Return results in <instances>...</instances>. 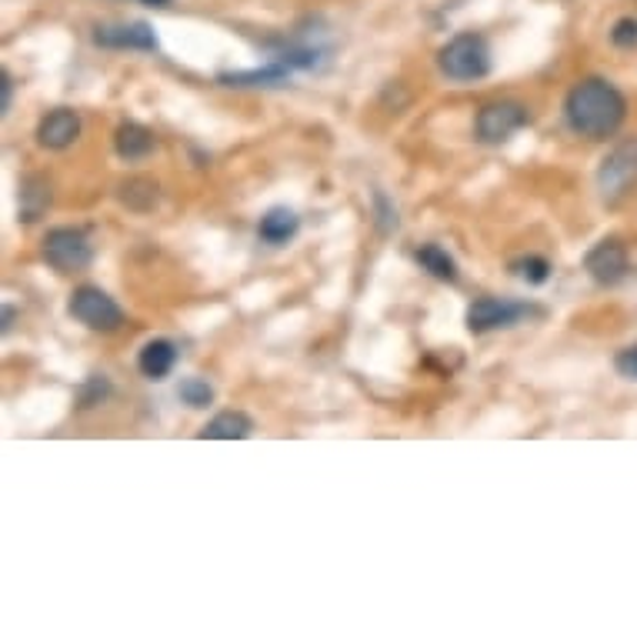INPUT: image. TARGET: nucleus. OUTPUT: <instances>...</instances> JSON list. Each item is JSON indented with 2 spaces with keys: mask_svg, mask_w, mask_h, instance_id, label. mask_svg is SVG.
<instances>
[{
  "mask_svg": "<svg viewBox=\"0 0 637 637\" xmlns=\"http://www.w3.org/2000/svg\"><path fill=\"white\" fill-rule=\"evenodd\" d=\"M254 421L244 411H221L217 417L208 421V427L201 431L204 440H244L251 437Z\"/></svg>",
  "mask_w": 637,
  "mask_h": 637,
  "instance_id": "13",
  "label": "nucleus"
},
{
  "mask_svg": "<svg viewBox=\"0 0 637 637\" xmlns=\"http://www.w3.org/2000/svg\"><path fill=\"white\" fill-rule=\"evenodd\" d=\"M178 397H181L188 407L201 411V407H208V404L214 401V387H211L208 381H201V378H184L181 387H178Z\"/></svg>",
  "mask_w": 637,
  "mask_h": 637,
  "instance_id": "18",
  "label": "nucleus"
},
{
  "mask_svg": "<svg viewBox=\"0 0 637 637\" xmlns=\"http://www.w3.org/2000/svg\"><path fill=\"white\" fill-rule=\"evenodd\" d=\"M11 321H14V310H11V307H4V331L11 328Z\"/></svg>",
  "mask_w": 637,
  "mask_h": 637,
  "instance_id": "24",
  "label": "nucleus"
},
{
  "mask_svg": "<svg viewBox=\"0 0 637 637\" xmlns=\"http://www.w3.org/2000/svg\"><path fill=\"white\" fill-rule=\"evenodd\" d=\"M614 368H617V374H620V378H627V381H637V344L624 348V351L614 358Z\"/></svg>",
  "mask_w": 637,
  "mask_h": 637,
  "instance_id": "21",
  "label": "nucleus"
},
{
  "mask_svg": "<svg viewBox=\"0 0 637 637\" xmlns=\"http://www.w3.org/2000/svg\"><path fill=\"white\" fill-rule=\"evenodd\" d=\"M81 137V117L67 107L51 110L38 127V144L47 150H67Z\"/></svg>",
  "mask_w": 637,
  "mask_h": 637,
  "instance_id": "10",
  "label": "nucleus"
},
{
  "mask_svg": "<svg viewBox=\"0 0 637 637\" xmlns=\"http://www.w3.org/2000/svg\"><path fill=\"white\" fill-rule=\"evenodd\" d=\"M437 64L450 81H481L491 74V47L481 34H457L440 47Z\"/></svg>",
  "mask_w": 637,
  "mask_h": 637,
  "instance_id": "2",
  "label": "nucleus"
},
{
  "mask_svg": "<svg viewBox=\"0 0 637 637\" xmlns=\"http://www.w3.org/2000/svg\"><path fill=\"white\" fill-rule=\"evenodd\" d=\"M94 44L97 47H110V51H157V34L147 21H134V24H104L94 31Z\"/></svg>",
  "mask_w": 637,
  "mask_h": 637,
  "instance_id": "8",
  "label": "nucleus"
},
{
  "mask_svg": "<svg viewBox=\"0 0 637 637\" xmlns=\"http://www.w3.org/2000/svg\"><path fill=\"white\" fill-rule=\"evenodd\" d=\"M297 227H300V217H297L290 208H270V211L261 217L257 234H261V241H267V244H284V241H290V237L297 234Z\"/></svg>",
  "mask_w": 637,
  "mask_h": 637,
  "instance_id": "15",
  "label": "nucleus"
},
{
  "mask_svg": "<svg viewBox=\"0 0 637 637\" xmlns=\"http://www.w3.org/2000/svg\"><path fill=\"white\" fill-rule=\"evenodd\" d=\"M374 208H378V221H381V231H394L397 227V211L391 208V201L384 194H374Z\"/></svg>",
  "mask_w": 637,
  "mask_h": 637,
  "instance_id": "22",
  "label": "nucleus"
},
{
  "mask_svg": "<svg viewBox=\"0 0 637 637\" xmlns=\"http://www.w3.org/2000/svg\"><path fill=\"white\" fill-rule=\"evenodd\" d=\"M44 261L57 274H77L87 270L94 261V247L81 227H54L44 237Z\"/></svg>",
  "mask_w": 637,
  "mask_h": 637,
  "instance_id": "5",
  "label": "nucleus"
},
{
  "mask_svg": "<svg viewBox=\"0 0 637 637\" xmlns=\"http://www.w3.org/2000/svg\"><path fill=\"white\" fill-rule=\"evenodd\" d=\"M144 4H150V8H168L171 0H144Z\"/></svg>",
  "mask_w": 637,
  "mask_h": 637,
  "instance_id": "25",
  "label": "nucleus"
},
{
  "mask_svg": "<svg viewBox=\"0 0 637 637\" xmlns=\"http://www.w3.org/2000/svg\"><path fill=\"white\" fill-rule=\"evenodd\" d=\"M67 310H71L74 321H81L91 331H117L124 325L120 304L110 294H104L100 287H91V284H84V287H77L71 294Z\"/></svg>",
  "mask_w": 637,
  "mask_h": 637,
  "instance_id": "4",
  "label": "nucleus"
},
{
  "mask_svg": "<svg viewBox=\"0 0 637 637\" xmlns=\"http://www.w3.org/2000/svg\"><path fill=\"white\" fill-rule=\"evenodd\" d=\"M417 264H421L431 277H437V280H447V284L457 280V264H454V257H450L440 244H424V247L417 251Z\"/></svg>",
  "mask_w": 637,
  "mask_h": 637,
  "instance_id": "16",
  "label": "nucleus"
},
{
  "mask_svg": "<svg viewBox=\"0 0 637 637\" xmlns=\"http://www.w3.org/2000/svg\"><path fill=\"white\" fill-rule=\"evenodd\" d=\"M518 267V274L528 280V284H544L548 277H551V264L544 261V257H524L521 264H514Z\"/></svg>",
  "mask_w": 637,
  "mask_h": 637,
  "instance_id": "19",
  "label": "nucleus"
},
{
  "mask_svg": "<svg viewBox=\"0 0 637 637\" xmlns=\"http://www.w3.org/2000/svg\"><path fill=\"white\" fill-rule=\"evenodd\" d=\"M611 41H614L617 47H637V21H634V18L617 21L614 31H611Z\"/></svg>",
  "mask_w": 637,
  "mask_h": 637,
  "instance_id": "20",
  "label": "nucleus"
},
{
  "mask_svg": "<svg viewBox=\"0 0 637 637\" xmlns=\"http://www.w3.org/2000/svg\"><path fill=\"white\" fill-rule=\"evenodd\" d=\"M51 204V191L41 178H28L24 191H21V214L24 221H38L44 214V208Z\"/></svg>",
  "mask_w": 637,
  "mask_h": 637,
  "instance_id": "17",
  "label": "nucleus"
},
{
  "mask_svg": "<svg viewBox=\"0 0 637 637\" xmlns=\"http://www.w3.org/2000/svg\"><path fill=\"white\" fill-rule=\"evenodd\" d=\"M11 100H14V81H11V74L4 71V74H0V114L11 110Z\"/></svg>",
  "mask_w": 637,
  "mask_h": 637,
  "instance_id": "23",
  "label": "nucleus"
},
{
  "mask_svg": "<svg viewBox=\"0 0 637 637\" xmlns=\"http://www.w3.org/2000/svg\"><path fill=\"white\" fill-rule=\"evenodd\" d=\"M531 307L528 304H518V300H505V297H481L467 307V328L474 335H488V331H498V328H511L518 325L521 317H528Z\"/></svg>",
  "mask_w": 637,
  "mask_h": 637,
  "instance_id": "7",
  "label": "nucleus"
},
{
  "mask_svg": "<svg viewBox=\"0 0 637 637\" xmlns=\"http://www.w3.org/2000/svg\"><path fill=\"white\" fill-rule=\"evenodd\" d=\"M564 117L574 134H581L587 140H607L624 124L627 100L614 84H607L601 77H587L571 87V94L564 100Z\"/></svg>",
  "mask_w": 637,
  "mask_h": 637,
  "instance_id": "1",
  "label": "nucleus"
},
{
  "mask_svg": "<svg viewBox=\"0 0 637 637\" xmlns=\"http://www.w3.org/2000/svg\"><path fill=\"white\" fill-rule=\"evenodd\" d=\"M114 147L124 161H144V157L157 147V137L144 124H120L114 134Z\"/></svg>",
  "mask_w": 637,
  "mask_h": 637,
  "instance_id": "12",
  "label": "nucleus"
},
{
  "mask_svg": "<svg viewBox=\"0 0 637 637\" xmlns=\"http://www.w3.org/2000/svg\"><path fill=\"white\" fill-rule=\"evenodd\" d=\"M634 181H637V137H627L601 161L597 191L607 204H614L630 191Z\"/></svg>",
  "mask_w": 637,
  "mask_h": 637,
  "instance_id": "3",
  "label": "nucleus"
},
{
  "mask_svg": "<svg viewBox=\"0 0 637 637\" xmlns=\"http://www.w3.org/2000/svg\"><path fill=\"white\" fill-rule=\"evenodd\" d=\"M174 364H178V348L171 341H164V338L147 341L140 348V358H137L140 374L150 378V381H164L174 371Z\"/></svg>",
  "mask_w": 637,
  "mask_h": 637,
  "instance_id": "11",
  "label": "nucleus"
},
{
  "mask_svg": "<svg viewBox=\"0 0 637 637\" xmlns=\"http://www.w3.org/2000/svg\"><path fill=\"white\" fill-rule=\"evenodd\" d=\"M290 77V71L277 61H270L267 67H257V71H234V74H221L217 81L224 87H280L284 81Z\"/></svg>",
  "mask_w": 637,
  "mask_h": 637,
  "instance_id": "14",
  "label": "nucleus"
},
{
  "mask_svg": "<svg viewBox=\"0 0 637 637\" xmlns=\"http://www.w3.org/2000/svg\"><path fill=\"white\" fill-rule=\"evenodd\" d=\"M531 114L524 104L518 100H495V104H485L477 110V120H474V134L481 144H505L511 140L521 127H528Z\"/></svg>",
  "mask_w": 637,
  "mask_h": 637,
  "instance_id": "6",
  "label": "nucleus"
},
{
  "mask_svg": "<svg viewBox=\"0 0 637 637\" xmlns=\"http://www.w3.org/2000/svg\"><path fill=\"white\" fill-rule=\"evenodd\" d=\"M584 267H587V274H591L597 284L611 287V284L624 280V274H627V251H624V244H617V241H601V244H594V247L587 251Z\"/></svg>",
  "mask_w": 637,
  "mask_h": 637,
  "instance_id": "9",
  "label": "nucleus"
}]
</instances>
